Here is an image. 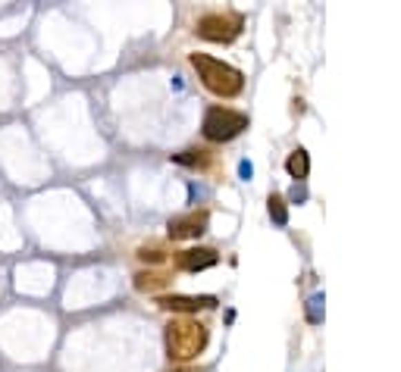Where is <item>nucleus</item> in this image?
<instances>
[{"label":"nucleus","instance_id":"nucleus-12","mask_svg":"<svg viewBox=\"0 0 401 372\" xmlns=\"http://www.w3.org/2000/svg\"><path fill=\"white\" fill-rule=\"evenodd\" d=\"M138 260H141V263H164L166 254L160 251V247H141V251H138Z\"/></svg>","mask_w":401,"mask_h":372},{"label":"nucleus","instance_id":"nucleus-6","mask_svg":"<svg viewBox=\"0 0 401 372\" xmlns=\"http://www.w3.org/2000/svg\"><path fill=\"white\" fill-rule=\"evenodd\" d=\"M217 251H211V247H191V251H182L176 257V266L185 272H201V269H211V266H217Z\"/></svg>","mask_w":401,"mask_h":372},{"label":"nucleus","instance_id":"nucleus-11","mask_svg":"<svg viewBox=\"0 0 401 372\" xmlns=\"http://www.w3.org/2000/svg\"><path fill=\"white\" fill-rule=\"evenodd\" d=\"M173 160L182 163V166H204L207 156H204V150H185V154H176Z\"/></svg>","mask_w":401,"mask_h":372},{"label":"nucleus","instance_id":"nucleus-1","mask_svg":"<svg viewBox=\"0 0 401 372\" xmlns=\"http://www.w3.org/2000/svg\"><path fill=\"white\" fill-rule=\"evenodd\" d=\"M188 60H191V66H195L201 85H204L211 94H217V97H238L242 94V88H245L242 69L229 66V63L217 60V56H207V54H191Z\"/></svg>","mask_w":401,"mask_h":372},{"label":"nucleus","instance_id":"nucleus-4","mask_svg":"<svg viewBox=\"0 0 401 372\" xmlns=\"http://www.w3.org/2000/svg\"><path fill=\"white\" fill-rule=\"evenodd\" d=\"M242 32V16L238 13H207L197 19V34L217 44H229Z\"/></svg>","mask_w":401,"mask_h":372},{"label":"nucleus","instance_id":"nucleus-7","mask_svg":"<svg viewBox=\"0 0 401 372\" xmlns=\"http://www.w3.org/2000/svg\"><path fill=\"white\" fill-rule=\"evenodd\" d=\"M160 307L173 313H197L207 310V307H217V298L204 294V298H188V294H170V298H160Z\"/></svg>","mask_w":401,"mask_h":372},{"label":"nucleus","instance_id":"nucleus-9","mask_svg":"<svg viewBox=\"0 0 401 372\" xmlns=\"http://www.w3.org/2000/svg\"><path fill=\"white\" fill-rule=\"evenodd\" d=\"M164 285H166V276H160V272H138L135 276L138 291H157V288H164Z\"/></svg>","mask_w":401,"mask_h":372},{"label":"nucleus","instance_id":"nucleus-3","mask_svg":"<svg viewBox=\"0 0 401 372\" xmlns=\"http://www.w3.org/2000/svg\"><path fill=\"white\" fill-rule=\"evenodd\" d=\"M245 129H248V116L238 113V110H229V107H211L204 113V122H201L204 138L213 144L232 141V138H238Z\"/></svg>","mask_w":401,"mask_h":372},{"label":"nucleus","instance_id":"nucleus-10","mask_svg":"<svg viewBox=\"0 0 401 372\" xmlns=\"http://www.w3.org/2000/svg\"><path fill=\"white\" fill-rule=\"evenodd\" d=\"M270 216L276 219V225H286L288 223V210H286V200L279 194H273L270 197Z\"/></svg>","mask_w":401,"mask_h":372},{"label":"nucleus","instance_id":"nucleus-2","mask_svg":"<svg viewBox=\"0 0 401 372\" xmlns=\"http://www.w3.org/2000/svg\"><path fill=\"white\" fill-rule=\"evenodd\" d=\"M164 338H166V353L173 360H191L207 347L211 335H207V325L195 322V319H173L166 325Z\"/></svg>","mask_w":401,"mask_h":372},{"label":"nucleus","instance_id":"nucleus-8","mask_svg":"<svg viewBox=\"0 0 401 372\" xmlns=\"http://www.w3.org/2000/svg\"><path fill=\"white\" fill-rule=\"evenodd\" d=\"M286 172L292 178H307V172H311V156H307V150L304 147H295L292 154H288V160H286Z\"/></svg>","mask_w":401,"mask_h":372},{"label":"nucleus","instance_id":"nucleus-5","mask_svg":"<svg viewBox=\"0 0 401 372\" xmlns=\"http://www.w3.org/2000/svg\"><path fill=\"white\" fill-rule=\"evenodd\" d=\"M207 210H191L185 216L170 219V238L173 241H185V238H197L201 231L207 229Z\"/></svg>","mask_w":401,"mask_h":372},{"label":"nucleus","instance_id":"nucleus-13","mask_svg":"<svg viewBox=\"0 0 401 372\" xmlns=\"http://www.w3.org/2000/svg\"><path fill=\"white\" fill-rule=\"evenodd\" d=\"M320 304H323V294H313V298L307 300V319H311V322H320V319H323Z\"/></svg>","mask_w":401,"mask_h":372}]
</instances>
